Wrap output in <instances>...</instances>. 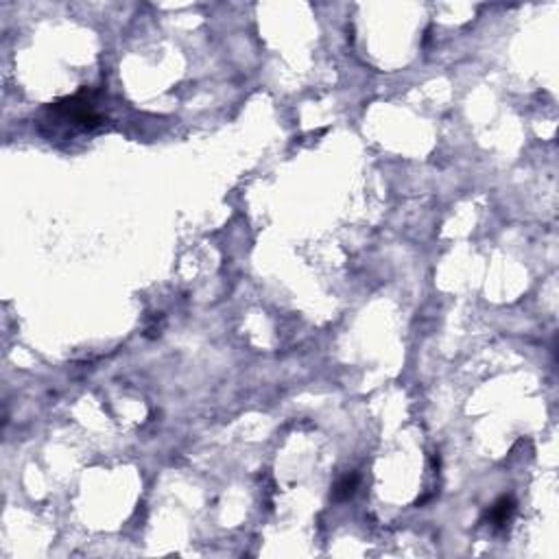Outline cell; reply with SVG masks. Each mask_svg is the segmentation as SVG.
Returning a JSON list of instances; mask_svg holds the SVG:
<instances>
[{
    "label": "cell",
    "instance_id": "7a4b0ae2",
    "mask_svg": "<svg viewBox=\"0 0 559 559\" xmlns=\"http://www.w3.org/2000/svg\"><path fill=\"white\" fill-rule=\"evenodd\" d=\"M514 512H516V502H514V498H512V496H502V498H498V500L490 507V509H488V520H490L494 526H505L507 522L512 520Z\"/></svg>",
    "mask_w": 559,
    "mask_h": 559
},
{
    "label": "cell",
    "instance_id": "6da1fadb",
    "mask_svg": "<svg viewBox=\"0 0 559 559\" xmlns=\"http://www.w3.org/2000/svg\"><path fill=\"white\" fill-rule=\"evenodd\" d=\"M50 112H53V116L62 118L64 122H72L74 127H79V129H96V127L103 122V116L96 112L92 96L86 90L59 100L55 105H50Z\"/></svg>",
    "mask_w": 559,
    "mask_h": 559
},
{
    "label": "cell",
    "instance_id": "3957f363",
    "mask_svg": "<svg viewBox=\"0 0 559 559\" xmlns=\"http://www.w3.org/2000/svg\"><path fill=\"white\" fill-rule=\"evenodd\" d=\"M357 488H359V476L357 474H347V476H343L337 485H335V492H333V496L337 498V500H343V498H350L354 492H357Z\"/></svg>",
    "mask_w": 559,
    "mask_h": 559
}]
</instances>
